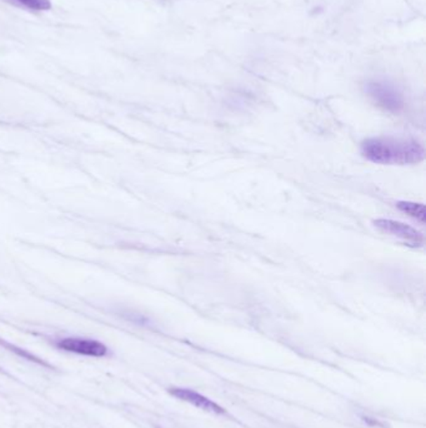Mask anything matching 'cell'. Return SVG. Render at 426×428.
Listing matches in <instances>:
<instances>
[{"label": "cell", "instance_id": "1", "mask_svg": "<svg viewBox=\"0 0 426 428\" xmlns=\"http://www.w3.org/2000/svg\"><path fill=\"white\" fill-rule=\"evenodd\" d=\"M361 155L376 164L406 166L422 162L425 149L414 139L369 138L361 143Z\"/></svg>", "mask_w": 426, "mask_h": 428}, {"label": "cell", "instance_id": "2", "mask_svg": "<svg viewBox=\"0 0 426 428\" xmlns=\"http://www.w3.org/2000/svg\"><path fill=\"white\" fill-rule=\"evenodd\" d=\"M368 93L379 107L392 113H399L404 108V97L398 88L385 80H371L365 86Z\"/></svg>", "mask_w": 426, "mask_h": 428}, {"label": "cell", "instance_id": "3", "mask_svg": "<svg viewBox=\"0 0 426 428\" xmlns=\"http://www.w3.org/2000/svg\"><path fill=\"white\" fill-rule=\"evenodd\" d=\"M373 224L381 232L405 240L410 246L420 247L424 245V235L405 223L392 219H376Z\"/></svg>", "mask_w": 426, "mask_h": 428}, {"label": "cell", "instance_id": "4", "mask_svg": "<svg viewBox=\"0 0 426 428\" xmlns=\"http://www.w3.org/2000/svg\"><path fill=\"white\" fill-rule=\"evenodd\" d=\"M57 346L67 352L83 354L89 357H104L108 352V349L102 342L86 338H64L57 343Z\"/></svg>", "mask_w": 426, "mask_h": 428}, {"label": "cell", "instance_id": "5", "mask_svg": "<svg viewBox=\"0 0 426 428\" xmlns=\"http://www.w3.org/2000/svg\"><path fill=\"white\" fill-rule=\"evenodd\" d=\"M169 394L176 397V398H179V400L188 402L190 405L198 407V408L203 410V411L211 412V413H214V415H224L225 413L222 407L216 405L215 402L206 398L203 394H198V392H195L193 389H169Z\"/></svg>", "mask_w": 426, "mask_h": 428}, {"label": "cell", "instance_id": "6", "mask_svg": "<svg viewBox=\"0 0 426 428\" xmlns=\"http://www.w3.org/2000/svg\"><path fill=\"white\" fill-rule=\"evenodd\" d=\"M397 207H398L400 211L406 213L410 217L418 219L419 222L425 223L426 211L424 205L413 203V202H398Z\"/></svg>", "mask_w": 426, "mask_h": 428}, {"label": "cell", "instance_id": "7", "mask_svg": "<svg viewBox=\"0 0 426 428\" xmlns=\"http://www.w3.org/2000/svg\"><path fill=\"white\" fill-rule=\"evenodd\" d=\"M19 6H24L30 11H49L51 8V0H13Z\"/></svg>", "mask_w": 426, "mask_h": 428}, {"label": "cell", "instance_id": "8", "mask_svg": "<svg viewBox=\"0 0 426 428\" xmlns=\"http://www.w3.org/2000/svg\"><path fill=\"white\" fill-rule=\"evenodd\" d=\"M364 421L366 423H369L371 426H375V427H382L384 424L382 423L379 422V421H376L374 418H369V417H363Z\"/></svg>", "mask_w": 426, "mask_h": 428}]
</instances>
